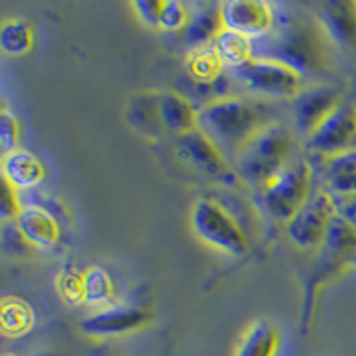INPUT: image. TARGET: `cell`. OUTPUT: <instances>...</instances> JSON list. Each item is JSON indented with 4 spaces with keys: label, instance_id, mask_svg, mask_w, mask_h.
I'll list each match as a JSON object with an SVG mask.
<instances>
[{
    "label": "cell",
    "instance_id": "obj_1",
    "mask_svg": "<svg viewBox=\"0 0 356 356\" xmlns=\"http://www.w3.org/2000/svg\"><path fill=\"white\" fill-rule=\"evenodd\" d=\"M264 125L259 107L239 97H218L198 111V130L212 139L222 154L237 155Z\"/></svg>",
    "mask_w": 356,
    "mask_h": 356
},
{
    "label": "cell",
    "instance_id": "obj_2",
    "mask_svg": "<svg viewBox=\"0 0 356 356\" xmlns=\"http://www.w3.org/2000/svg\"><path fill=\"white\" fill-rule=\"evenodd\" d=\"M291 134L278 123H267L235 155L237 175L250 186H266L284 170L291 154Z\"/></svg>",
    "mask_w": 356,
    "mask_h": 356
},
{
    "label": "cell",
    "instance_id": "obj_3",
    "mask_svg": "<svg viewBox=\"0 0 356 356\" xmlns=\"http://www.w3.org/2000/svg\"><path fill=\"white\" fill-rule=\"evenodd\" d=\"M257 57L275 59L282 65L294 70L298 75L319 72L326 61L324 41L312 25L296 22L287 24L280 33L271 38L266 47V54Z\"/></svg>",
    "mask_w": 356,
    "mask_h": 356
},
{
    "label": "cell",
    "instance_id": "obj_4",
    "mask_svg": "<svg viewBox=\"0 0 356 356\" xmlns=\"http://www.w3.org/2000/svg\"><path fill=\"white\" fill-rule=\"evenodd\" d=\"M191 228L202 243L232 257H243L248 239L241 227L221 205L202 198L191 211Z\"/></svg>",
    "mask_w": 356,
    "mask_h": 356
},
{
    "label": "cell",
    "instance_id": "obj_5",
    "mask_svg": "<svg viewBox=\"0 0 356 356\" xmlns=\"http://www.w3.org/2000/svg\"><path fill=\"white\" fill-rule=\"evenodd\" d=\"M312 170L307 161L289 162L262 187L267 211L278 221H291L310 198Z\"/></svg>",
    "mask_w": 356,
    "mask_h": 356
},
{
    "label": "cell",
    "instance_id": "obj_6",
    "mask_svg": "<svg viewBox=\"0 0 356 356\" xmlns=\"http://www.w3.org/2000/svg\"><path fill=\"white\" fill-rule=\"evenodd\" d=\"M234 77L251 93L266 98H296L301 91V75L289 66L267 59L253 57L234 70Z\"/></svg>",
    "mask_w": 356,
    "mask_h": 356
},
{
    "label": "cell",
    "instance_id": "obj_7",
    "mask_svg": "<svg viewBox=\"0 0 356 356\" xmlns=\"http://www.w3.org/2000/svg\"><path fill=\"white\" fill-rule=\"evenodd\" d=\"M335 214V200L328 193H317L308 198L291 221L285 222L287 237L303 250L323 246L324 235Z\"/></svg>",
    "mask_w": 356,
    "mask_h": 356
},
{
    "label": "cell",
    "instance_id": "obj_8",
    "mask_svg": "<svg viewBox=\"0 0 356 356\" xmlns=\"http://www.w3.org/2000/svg\"><path fill=\"white\" fill-rule=\"evenodd\" d=\"M310 148L324 157L344 154L356 148V109L340 104L314 132L308 136Z\"/></svg>",
    "mask_w": 356,
    "mask_h": 356
},
{
    "label": "cell",
    "instance_id": "obj_9",
    "mask_svg": "<svg viewBox=\"0 0 356 356\" xmlns=\"http://www.w3.org/2000/svg\"><path fill=\"white\" fill-rule=\"evenodd\" d=\"M148 321H150V312L145 308L132 307V305H111L84 317L79 328L84 335L93 339H107V337L138 332Z\"/></svg>",
    "mask_w": 356,
    "mask_h": 356
},
{
    "label": "cell",
    "instance_id": "obj_10",
    "mask_svg": "<svg viewBox=\"0 0 356 356\" xmlns=\"http://www.w3.org/2000/svg\"><path fill=\"white\" fill-rule=\"evenodd\" d=\"M177 154L187 164L216 180L230 182L235 178V175L228 168L225 154L212 143V139L207 138L202 130L196 129L189 134L178 136Z\"/></svg>",
    "mask_w": 356,
    "mask_h": 356
},
{
    "label": "cell",
    "instance_id": "obj_11",
    "mask_svg": "<svg viewBox=\"0 0 356 356\" xmlns=\"http://www.w3.org/2000/svg\"><path fill=\"white\" fill-rule=\"evenodd\" d=\"M222 25L246 38H260L271 33L275 13L262 0H230L221 4Z\"/></svg>",
    "mask_w": 356,
    "mask_h": 356
},
{
    "label": "cell",
    "instance_id": "obj_12",
    "mask_svg": "<svg viewBox=\"0 0 356 356\" xmlns=\"http://www.w3.org/2000/svg\"><path fill=\"white\" fill-rule=\"evenodd\" d=\"M340 95L330 86L301 89L292 98V118L300 132L310 136L340 106Z\"/></svg>",
    "mask_w": 356,
    "mask_h": 356
},
{
    "label": "cell",
    "instance_id": "obj_13",
    "mask_svg": "<svg viewBox=\"0 0 356 356\" xmlns=\"http://www.w3.org/2000/svg\"><path fill=\"white\" fill-rule=\"evenodd\" d=\"M157 114L162 130L184 136L198 129V111L177 91L157 93Z\"/></svg>",
    "mask_w": 356,
    "mask_h": 356
},
{
    "label": "cell",
    "instance_id": "obj_14",
    "mask_svg": "<svg viewBox=\"0 0 356 356\" xmlns=\"http://www.w3.org/2000/svg\"><path fill=\"white\" fill-rule=\"evenodd\" d=\"M319 22L326 36L337 44L356 43V2L328 0L319 9Z\"/></svg>",
    "mask_w": 356,
    "mask_h": 356
},
{
    "label": "cell",
    "instance_id": "obj_15",
    "mask_svg": "<svg viewBox=\"0 0 356 356\" xmlns=\"http://www.w3.org/2000/svg\"><path fill=\"white\" fill-rule=\"evenodd\" d=\"M15 222L31 246L47 250V248H52L59 239V225L54 216L41 207H22Z\"/></svg>",
    "mask_w": 356,
    "mask_h": 356
},
{
    "label": "cell",
    "instance_id": "obj_16",
    "mask_svg": "<svg viewBox=\"0 0 356 356\" xmlns=\"http://www.w3.org/2000/svg\"><path fill=\"white\" fill-rule=\"evenodd\" d=\"M43 177V164L31 152L18 148L2 157V178L15 189H31L40 186Z\"/></svg>",
    "mask_w": 356,
    "mask_h": 356
},
{
    "label": "cell",
    "instance_id": "obj_17",
    "mask_svg": "<svg viewBox=\"0 0 356 356\" xmlns=\"http://www.w3.org/2000/svg\"><path fill=\"white\" fill-rule=\"evenodd\" d=\"M222 27L225 25L221 18V6L200 8L189 17V22L184 29V40L196 49H205L207 44H212Z\"/></svg>",
    "mask_w": 356,
    "mask_h": 356
},
{
    "label": "cell",
    "instance_id": "obj_18",
    "mask_svg": "<svg viewBox=\"0 0 356 356\" xmlns=\"http://www.w3.org/2000/svg\"><path fill=\"white\" fill-rule=\"evenodd\" d=\"M324 175L330 189L339 196L356 195V148L344 154L326 157Z\"/></svg>",
    "mask_w": 356,
    "mask_h": 356
},
{
    "label": "cell",
    "instance_id": "obj_19",
    "mask_svg": "<svg viewBox=\"0 0 356 356\" xmlns=\"http://www.w3.org/2000/svg\"><path fill=\"white\" fill-rule=\"evenodd\" d=\"M280 333L266 321H257L244 332L235 356H276Z\"/></svg>",
    "mask_w": 356,
    "mask_h": 356
},
{
    "label": "cell",
    "instance_id": "obj_20",
    "mask_svg": "<svg viewBox=\"0 0 356 356\" xmlns=\"http://www.w3.org/2000/svg\"><path fill=\"white\" fill-rule=\"evenodd\" d=\"M211 47L218 54L222 65L230 66L232 70L239 68L244 63L253 59V43H251L250 38L230 31L227 27H222L219 31Z\"/></svg>",
    "mask_w": 356,
    "mask_h": 356
},
{
    "label": "cell",
    "instance_id": "obj_21",
    "mask_svg": "<svg viewBox=\"0 0 356 356\" xmlns=\"http://www.w3.org/2000/svg\"><path fill=\"white\" fill-rule=\"evenodd\" d=\"M0 323L6 335H25L34 326L33 307L22 298H4L0 307Z\"/></svg>",
    "mask_w": 356,
    "mask_h": 356
},
{
    "label": "cell",
    "instance_id": "obj_22",
    "mask_svg": "<svg viewBox=\"0 0 356 356\" xmlns=\"http://www.w3.org/2000/svg\"><path fill=\"white\" fill-rule=\"evenodd\" d=\"M323 246L326 253L333 257L349 255L356 251V228L344 218L335 214L330 221L326 235H324Z\"/></svg>",
    "mask_w": 356,
    "mask_h": 356
},
{
    "label": "cell",
    "instance_id": "obj_23",
    "mask_svg": "<svg viewBox=\"0 0 356 356\" xmlns=\"http://www.w3.org/2000/svg\"><path fill=\"white\" fill-rule=\"evenodd\" d=\"M127 120L141 132L159 134L162 127L157 114V95L145 93L132 98L127 106Z\"/></svg>",
    "mask_w": 356,
    "mask_h": 356
},
{
    "label": "cell",
    "instance_id": "obj_24",
    "mask_svg": "<svg viewBox=\"0 0 356 356\" xmlns=\"http://www.w3.org/2000/svg\"><path fill=\"white\" fill-rule=\"evenodd\" d=\"M33 29L24 20H6L0 29V49L9 56H24L33 47Z\"/></svg>",
    "mask_w": 356,
    "mask_h": 356
},
{
    "label": "cell",
    "instance_id": "obj_25",
    "mask_svg": "<svg viewBox=\"0 0 356 356\" xmlns=\"http://www.w3.org/2000/svg\"><path fill=\"white\" fill-rule=\"evenodd\" d=\"M114 294V285L111 276L102 267H89L84 273V303L102 305L109 303Z\"/></svg>",
    "mask_w": 356,
    "mask_h": 356
},
{
    "label": "cell",
    "instance_id": "obj_26",
    "mask_svg": "<svg viewBox=\"0 0 356 356\" xmlns=\"http://www.w3.org/2000/svg\"><path fill=\"white\" fill-rule=\"evenodd\" d=\"M222 66L225 65H222L212 47L196 49V52L193 54L189 61V70L195 75V79L205 82H214L216 79H219Z\"/></svg>",
    "mask_w": 356,
    "mask_h": 356
},
{
    "label": "cell",
    "instance_id": "obj_27",
    "mask_svg": "<svg viewBox=\"0 0 356 356\" xmlns=\"http://www.w3.org/2000/svg\"><path fill=\"white\" fill-rule=\"evenodd\" d=\"M189 13L186 6L178 0H162L161 17H159V27L166 31H182L189 22Z\"/></svg>",
    "mask_w": 356,
    "mask_h": 356
},
{
    "label": "cell",
    "instance_id": "obj_28",
    "mask_svg": "<svg viewBox=\"0 0 356 356\" xmlns=\"http://www.w3.org/2000/svg\"><path fill=\"white\" fill-rule=\"evenodd\" d=\"M57 291L68 303H84V275L75 271H65L57 278Z\"/></svg>",
    "mask_w": 356,
    "mask_h": 356
},
{
    "label": "cell",
    "instance_id": "obj_29",
    "mask_svg": "<svg viewBox=\"0 0 356 356\" xmlns=\"http://www.w3.org/2000/svg\"><path fill=\"white\" fill-rule=\"evenodd\" d=\"M18 139H20V123L17 116L9 111H2L0 116V150L2 155L18 150Z\"/></svg>",
    "mask_w": 356,
    "mask_h": 356
},
{
    "label": "cell",
    "instance_id": "obj_30",
    "mask_svg": "<svg viewBox=\"0 0 356 356\" xmlns=\"http://www.w3.org/2000/svg\"><path fill=\"white\" fill-rule=\"evenodd\" d=\"M22 207L18 205L17 189L9 186L2 178V191H0V219L4 222L15 221L20 214Z\"/></svg>",
    "mask_w": 356,
    "mask_h": 356
},
{
    "label": "cell",
    "instance_id": "obj_31",
    "mask_svg": "<svg viewBox=\"0 0 356 356\" xmlns=\"http://www.w3.org/2000/svg\"><path fill=\"white\" fill-rule=\"evenodd\" d=\"M132 8L136 15L141 18L143 24L150 25V27H159L162 0H136Z\"/></svg>",
    "mask_w": 356,
    "mask_h": 356
},
{
    "label": "cell",
    "instance_id": "obj_32",
    "mask_svg": "<svg viewBox=\"0 0 356 356\" xmlns=\"http://www.w3.org/2000/svg\"><path fill=\"white\" fill-rule=\"evenodd\" d=\"M342 202L335 203L337 214L340 218H344L346 221L351 222L353 227L356 228V195L355 196H340Z\"/></svg>",
    "mask_w": 356,
    "mask_h": 356
},
{
    "label": "cell",
    "instance_id": "obj_33",
    "mask_svg": "<svg viewBox=\"0 0 356 356\" xmlns=\"http://www.w3.org/2000/svg\"><path fill=\"white\" fill-rule=\"evenodd\" d=\"M33 356H70V355H65V353H57V351H41V353H36V355Z\"/></svg>",
    "mask_w": 356,
    "mask_h": 356
},
{
    "label": "cell",
    "instance_id": "obj_34",
    "mask_svg": "<svg viewBox=\"0 0 356 356\" xmlns=\"http://www.w3.org/2000/svg\"><path fill=\"white\" fill-rule=\"evenodd\" d=\"M4 356H17V355H11V353H8V355H4Z\"/></svg>",
    "mask_w": 356,
    "mask_h": 356
}]
</instances>
